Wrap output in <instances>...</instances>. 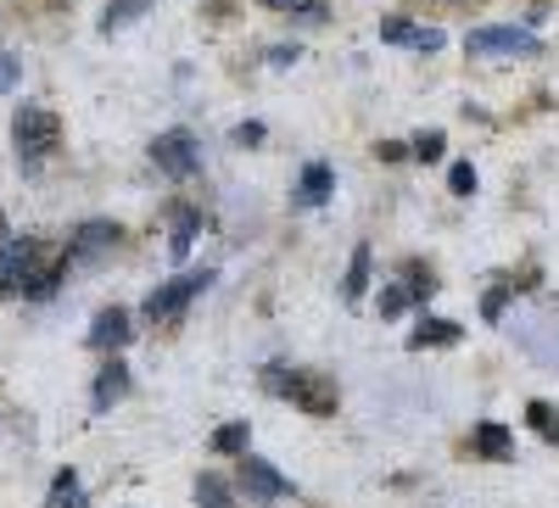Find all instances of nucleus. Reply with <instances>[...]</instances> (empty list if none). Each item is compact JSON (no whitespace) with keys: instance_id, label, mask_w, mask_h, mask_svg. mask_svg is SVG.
<instances>
[{"instance_id":"20e7f679","label":"nucleus","mask_w":559,"mask_h":508,"mask_svg":"<svg viewBox=\"0 0 559 508\" xmlns=\"http://www.w3.org/2000/svg\"><path fill=\"white\" fill-rule=\"evenodd\" d=\"M207 286H213V268L185 274V280H168L163 291H152V297H146V318H152V325H168V318H179V313H185V302H191L197 291H207Z\"/></svg>"},{"instance_id":"aec40b11","label":"nucleus","mask_w":559,"mask_h":508,"mask_svg":"<svg viewBox=\"0 0 559 508\" xmlns=\"http://www.w3.org/2000/svg\"><path fill=\"white\" fill-rule=\"evenodd\" d=\"M152 7V0H112V7H107V17H102V34H112V28H123L134 12H146Z\"/></svg>"},{"instance_id":"ddd939ff","label":"nucleus","mask_w":559,"mask_h":508,"mask_svg":"<svg viewBox=\"0 0 559 508\" xmlns=\"http://www.w3.org/2000/svg\"><path fill=\"white\" fill-rule=\"evenodd\" d=\"M476 452L481 458H509L515 452V436H509L503 425H476Z\"/></svg>"},{"instance_id":"4468645a","label":"nucleus","mask_w":559,"mask_h":508,"mask_svg":"<svg viewBox=\"0 0 559 508\" xmlns=\"http://www.w3.org/2000/svg\"><path fill=\"white\" fill-rule=\"evenodd\" d=\"M45 508H84V486H79L73 470H62V475L51 481V497H45Z\"/></svg>"},{"instance_id":"dca6fc26","label":"nucleus","mask_w":559,"mask_h":508,"mask_svg":"<svg viewBox=\"0 0 559 508\" xmlns=\"http://www.w3.org/2000/svg\"><path fill=\"white\" fill-rule=\"evenodd\" d=\"M247 442H252V425L247 420H229V425L213 431V452H247Z\"/></svg>"},{"instance_id":"423d86ee","label":"nucleus","mask_w":559,"mask_h":508,"mask_svg":"<svg viewBox=\"0 0 559 508\" xmlns=\"http://www.w3.org/2000/svg\"><path fill=\"white\" fill-rule=\"evenodd\" d=\"M509 330H515V341L532 363H543V368L559 375V325L554 318H521V325H509Z\"/></svg>"},{"instance_id":"a211bd4d","label":"nucleus","mask_w":559,"mask_h":508,"mask_svg":"<svg viewBox=\"0 0 559 508\" xmlns=\"http://www.w3.org/2000/svg\"><path fill=\"white\" fill-rule=\"evenodd\" d=\"M526 420H532V431H537L543 442H559V413H554L548 402H526Z\"/></svg>"},{"instance_id":"f8f14e48","label":"nucleus","mask_w":559,"mask_h":508,"mask_svg":"<svg viewBox=\"0 0 559 508\" xmlns=\"http://www.w3.org/2000/svg\"><path fill=\"white\" fill-rule=\"evenodd\" d=\"M459 341V325L453 318H419V330H408V347L426 352V347H453Z\"/></svg>"},{"instance_id":"4be33fe9","label":"nucleus","mask_w":559,"mask_h":508,"mask_svg":"<svg viewBox=\"0 0 559 508\" xmlns=\"http://www.w3.org/2000/svg\"><path fill=\"white\" fill-rule=\"evenodd\" d=\"M408 302H414V291H408V286H386V291H381V318H397Z\"/></svg>"},{"instance_id":"7ed1b4c3","label":"nucleus","mask_w":559,"mask_h":508,"mask_svg":"<svg viewBox=\"0 0 559 508\" xmlns=\"http://www.w3.org/2000/svg\"><path fill=\"white\" fill-rule=\"evenodd\" d=\"M152 162L168 173V179H191L202 168V152H197V134L191 129H168L152 141Z\"/></svg>"},{"instance_id":"b1692460","label":"nucleus","mask_w":559,"mask_h":508,"mask_svg":"<svg viewBox=\"0 0 559 508\" xmlns=\"http://www.w3.org/2000/svg\"><path fill=\"white\" fill-rule=\"evenodd\" d=\"M448 184H453L459 196H476V168H471V162H459V168L448 173Z\"/></svg>"},{"instance_id":"9b49d317","label":"nucleus","mask_w":559,"mask_h":508,"mask_svg":"<svg viewBox=\"0 0 559 508\" xmlns=\"http://www.w3.org/2000/svg\"><path fill=\"white\" fill-rule=\"evenodd\" d=\"M129 397V368L112 358L107 368H102V380H96V397H90V402H96V413H107L112 402H123Z\"/></svg>"},{"instance_id":"cd10ccee","label":"nucleus","mask_w":559,"mask_h":508,"mask_svg":"<svg viewBox=\"0 0 559 508\" xmlns=\"http://www.w3.org/2000/svg\"><path fill=\"white\" fill-rule=\"evenodd\" d=\"M509 291H515V286H503V291H492V297H487V318H498V313H503V302H509Z\"/></svg>"},{"instance_id":"5701e85b","label":"nucleus","mask_w":559,"mask_h":508,"mask_svg":"<svg viewBox=\"0 0 559 508\" xmlns=\"http://www.w3.org/2000/svg\"><path fill=\"white\" fill-rule=\"evenodd\" d=\"M191 241H197V218L185 213V218H179V229H174V241H168V252H174V257H185V252H191Z\"/></svg>"},{"instance_id":"f03ea898","label":"nucleus","mask_w":559,"mask_h":508,"mask_svg":"<svg viewBox=\"0 0 559 508\" xmlns=\"http://www.w3.org/2000/svg\"><path fill=\"white\" fill-rule=\"evenodd\" d=\"M12 141H17L23 157L57 152V141H62V118H57L51 107H17V118H12Z\"/></svg>"},{"instance_id":"1a4fd4ad","label":"nucleus","mask_w":559,"mask_h":508,"mask_svg":"<svg viewBox=\"0 0 559 508\" xmlns=\"http://www.w3.org/2000/svg\"><path fill=\"white\" fill-rule=\"evenodd\" d=\"M134 330H129V313L123 307H107V313H96V325H90V347H102V352H112V347H123Z\"/></svg>"},{"instance_id":"412c9836","label":"nucleus","mask_w":559,"mask_h":508,"mask_svg":"<svg viewBox=\"0 0 559 508\" xmlns=\"http://www.w3.org/2000/svg\"><path fill=\"white\" fill-rule=\"evenodd\" d=\"M442 146H448V141H442V129H431V134H419V141L408 146V157H419V162H437V157H442Z\"/></svg>"},{"instance_id":"f3484780","label":"nucleus","mask_w":559,"mask_h":508,"mask_svg":"<svg viewBox=\"0 0 559 508\" xmlns=\"http://www.w3.org/2000/svg\"><path fill=\"white\" fill-rule=\"evenodd\" d=\"M197 508H236V492H229L218 475H202L197 481Z\"/></svg>"},{"instance_id":"a878e982","label":"nucleus","mask_w":559,"mask_h":508,"mask_svg":"<svg viewBox=\"0 0 559 508\" xmlns=\"http://www.w3.org/2000/svg\"><path fill=\"white\" fill-rule=\"evenodd\" d=\"M263 141V123H241L236 129V146H258Z\"/></svg>"},{"instance_id":"9d476101","label":"nucleus","mask_w":559,"mask_h":508,"mask_svg":"<svg viewBox=\"0 0 559 508\" xmlns=\"http://www.w3.org/2000/svg\"><path fill=\"white\" fill-rule=\"evenodd\" d=\"M123 235V229L112 223V218H90V223H79V235H73V252L79 257H96V252H107L112 241Z\"/></svg>"},{"instance_id":"bb28decb","label":"nucleus","mask_w":559,"mask_h":508,"mask_svg":"<svg viewBox=\"0 0 559 508\" xmlns=\"http://www.w3.org/2000/svg\"><path fill=\"white\" fill-rule=\"evenodd\" d=\"M376 157H381V162H403V157H408V146H397V141H381V146H376Z\"/></svg>"},{"instance_id":"c85d7f7f","label":"nucleus","mask_w":559,"mask_h":508,"mask_svg":"<svg viewBox=\"0 0 559 508\" xmlns=\"http://www.w3.org/2000/svg\"><path fill=\"white\" fill-rule=\"evenodd\" d=\"M263 7H286V12H292V0H263Z\"/></svg>"},{"instance_id":"2eb2a0df","label":"nucleus","mask_w":559,"mask_h":508,"mask_svg":"<svg viewBox=\"0 0 559 508\" xmlns=\"http://www.w3.org/2000/svg\"><path fill=\"white\" fill-rule=\"evenodd\" d=\"M369 291V246H353V263H347V286H342V297L347 302H358Z\"/></svg>"},{"instance_id":"6e6552de","label":"nucleus","mask_w":559,"mask_h":508,"mask_svg":"<svg viewBox=\"0 0 559 508\" xmlns=\"http://www.w3.org/2000/svg\"><path fill=\"white\" fill-rule=\"evenodd\" d=\"M381 39L386 45H408V51H442V28H419V23H403V17H386L381 23Z\"/></svg>"},{"instance_id":"6ab92c4d","label":"nucleus","mask_w":559,"mask_h":508,"mask_svg":"<svg viewBox=\"0 0 559 508\" xmlns=\"http://www.w3.org/2000/svg\"><path fill=\"white\" fill-rule=\"evenodd\" d=\"M324 196H331V168H324V162H313V168L302 173V202L313 207V202H324Z\"/></svg>"},{"instance_id":"0eeeda50","label":"nucleus","mask_w":559,"mask_h":508,"mask_svg":"<svg viewBox=\"0 0 559 508\" xmlns=\"http://www.w3.org/2000/svg\"><path fill=\"white\" fill-rule=\"evenodd\" d=\"M241 492H247L252 503H274V497H286V492H292V481L280 475L274 464H263V458L241 452Z\"/></svg>"},{"instance_id":"393cba45","label":"nucleus","mask_w":559,"mask_h":508,"mask_svg":"<svg viewBox=\"0 0 559 508\" xmlns=\"http://www.w3.org/2000/svg\"><path fill=\"white\" fill-rule=\"evenodd\" d=\"M17 78H23V62H17L12 51H0V96H7V89H12Z\"/></svg>"},{"instance_id":"39448f33","label":"nucleus","mask_w":559,"mask_h":508,"mask_svg":"<svg viewBox=\"0 0 559 508\" xmlns=\"http://www.w3.org/2000/svg\"><path fill=\"white\" fill-rule=\"evenodd\" d=\"M464 45H471L476 57H492V51H503V57H537L543 51V39L532 28H471Z\"/></svg>"},{"instance_id":"f257e3e1","label":"nucleus","mask_w":559,"mask_h":508,"mask_svg":"<svg viewBox=\"0 0 559 508\" xmlns=\"http://www.w3.org/2000/svg\"><path fill=\"white\" fill-rule=\"evenodd\" d=\"M269 386L286 391L302 413H313V420L336 413V380L331 375H286V368H269Z\"/></svg>"}]
</instances>
